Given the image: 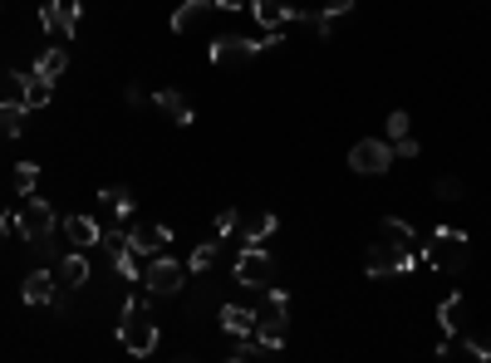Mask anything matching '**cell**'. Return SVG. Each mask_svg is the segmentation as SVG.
<instances>
[{
  "instance_id": "21",
  "label": "cell",
  "mask_w": 491,
  "mask_h": 363,
  "mask_svg": "<svg viewBox=\"0 0 491 363\" xmlns=\"http://www.w3.org/2000/svg\"><path fill=\"white\" fill-rule=\"evenodd\" d=\"M34 69H40L44 79H59V74L69 69V50H64V44H50V50H40V54H34Z\"/></svg>"
},
{
  "instance_id": "11",
  "label": "cell",
  "mask_w": 491,
  "mask_h": 363,
  "mask_svg": "<svg viewBox=\"0 0 491 363\" xmlns=\"http://www.w3.org/2000/svg\"><path fill=\"white\" fill-rule=\"evenodd\" d=\"M79 15H83L79 0H50V5L40 10V25L50 34H64V40H69V34L79 30Z\"/></svg>"
},
{
  "instance_id": "17",
  "label": "cell",
  "mask_w": 491,
  "mask_h": 363,
  "mask_svg": "<svg viewBox=\"0 0 491 363\" xmlns=\"http://www.w3.org/2000/svg\"><path fill=\"white\" fill-rule=\"evenodd\" d=\"M207 15H211V0H187V5L172 15V30L177 34H191V30L207 25Z\"/></svg>"
},
{
  "instance_id": "13",
  "label": "cell",
  "mask_w": 491,
  "mask_h": 363,
  "mask_svg": "<svg viewBox=\"0 0 491 363\" xmlns=\"http://www.w3.org/2000/svg\"><path fill=\"white\" fill-rule=\"evenodd\" d=\"M217 324H221L231 338H250V334H256V309H246V305H221Z\"/></svg>"
},
{
  "instance_id": "16",
  "label": "cell",
  "mask_w": 491,
  "mask_h": 363,
  "mask_svg": "<svg viewBox=\"0 0 491 363\" xmlns=\"http://www.w3.org/2000/svg\"><path fill=\"white\" fill-rule=\"evenodd\" d=\"M250 15H256L266 30H280L295 10H290V0H250Z\"/></svg>"
},
{
  "instance_id": "20",
  "label": "cell",
  "mask_w": 491,
  "mask_h": 363,
  "mask_svg": "<svg viewBox=\"0 0 491 363\" xmlns=\"http://www.w3.org/2000/svg\"><path fill=\"white\" fill-rule=\"evenodd\" d=\"M50 93H54V79H44L40 69H30V74H25V99H20V103H25V108H44V103H50Z\"/></svg>"
},
{
  "instance_id": "9",
  "label": "cell",
  "mask_w": 491,
  "mask_h": 363,
  "mask_svg": "<svg viewBox=\"0 0 491 363\" xmlns=\"http://www.w3.org/2000/svg\"><path fill=\"white\" fill-rule=\"evenodd\" d=\"M285 334H290V314H285V299H270V305L256 314V338H260L266 348H285Z\"/></svg>"
},
{
  "instance_id": "3",
  "label": "cell",
  "mask_w": 491,
  "mask_h": 363,
  "mask_svg": "<svg viewBox=\"0 0 491 363\" xmlns=\"http://www.w3.org/2000/svg\"><path fill=\"white\" fill-rule=\"evenodd\" d=\"M275 44H285L280 34H270V40H246V34H217L211 40V64H241L250 54H266Z\"/></svg>"
},
{
  "instance_id": "27",
  "label": "cell",
  "mask_w": 491,
  "mask_h": 363,
  "mask_svg": "<svg viewBox=\"0 0 491 363\" xmlns=\"http://www.w3.org/2000/svg\"><path fill=\"white\" fill-rule=\"evenodd\" d=\"M211 265H217V240H201L197 250H191V260H187V270H197V275H207Z\"/></svg>"
},
{
  "instance_id": "25",
  "label": "cell",
  "mask_w": 491,
  "mask_h": 363,
  "mask_svg": "<svg viewBox=\"0 0 491 363\" xmlns=\"http://www.w3.org/2000/svg\"><path fill=\"white\" fill-rule=\"evenodd\" d=\"M275 231V216L270 211H256V216H246V246H260Z\"/></svg>"
},
{
  "instance_id": "30",
  "label": "cell",
  "mask_w": 491,
  "mask_h": 363,
  "mask_svg": "<svg viewBox=\"0 0 491 363\" xmlns=\"http://www.w3.org/2000/svg\"><path fill=\"white\" fill-rule=\"evenodd\" d=\"M236 231V211L226 207V211H217V236H231Z\"/></svg>"
},
{
  "instance_id": "14",
  "label": "cell",
  "mask_w": 491,
  "mask_h": 363,
  "mask_svg": "<svg viewBox=\"0 0 491 363\" xmlns=\"http://www.w3.org/2000/svg\"><path fill=\"white\" fill-rule=\"evenodd\" d=\"M54 280H59V289H83V285H89V256H79V250H74V256H64L54 265Z\"/></svg>"
},
{
  "instance_id": "24",
  "label": "cell",
  "mask_w": 491,
  "mask_h": 363,
  "mask_svg": "<svg viewBox=\"0 0 491 363\" xmlns=\"http://www.w3.org/2000/svg\"><path fill=\"white\" fill-rule=\"evenodd\" d=\"M378 236H383V240H393V246H403V250L413 246V226H408V221H398V216H383Z\"/></svg>"
},
{
  "instance_id": "15",
  "label": "cell",
  "mask_w": 491,
  "mask_h": 363,
  "mask_svg": "<svg viewBox=\"0 0 491 363\" xmlns=\"http://www.w3.org/2000/svg\"><path fill=\"white\" fill-rule=\"evenodd\" d=\"M437 324L442 334H466V295H447L437 305Z\"/></svg>"
},
{
  "instance_id": "19",
  "label": "cell",
  "mask_w": 491,
  "mask_h": 363,
  "mask_svg": "<svg viewBox=\"0 0 491 363\" xmlns=\"http://www.w3.org/2000/svg\"><path fill=\"white\" fill-rule=\"evenodd\" d=\"M59 295V280L50 270H34L30 280H25V305H50V299Z\"/></svg>"
},
{
  "instance_id": "7",
  "label": "cell",
  "mask_w": 491,
  "mask_h": 363,
  "mask_svg": "<svg viewBox=\"0 0 491 363\" xmlns=\"http://www.w3.org/2000/svg\"><path fill=\"white\" fill-rule=\"evenodd\" d=\"M236 280H241L246 289H266L275 280V260L270 250L260 246H241V256H236Z\"/></svg>"
},
{
  "instance_id": "6",
  "label": "cell",
  "mask_w": 491,
  "mask_h": 363,
  "mask_svg": "<svg viewBox=\"0 0 491 363\" xmlns=\"http://www.w3.org/2000/svg\"><path fill=\"white\" fill-rule=\"evenodd\" d=\"M364 270L374 275V280H378V275H403V270H413V256L403 246H393V240L378 236L374 246L364 250Z\"/></svg>"
},
{
  "instance_id": "32",
  "label": "cell",
  "mask_w": 491,
  "mask_h": 363,
  "mask_svg": "<svg viewBox=\"0 0 491 363\" xmlns=\"http://www.w3.org/2000/svg\"><path fill=\"white\" fill-rule=\"evenodd\" d=\"M5 231H10V221H5V216H0V236H5Z\"/></svg>"
},
{
  "instance_id": "1",
  "label": "cell",
  "mask_w": 491,
  "mask_h": 363,
  "mask_svg": "<svg viewBox=\"0 0 491 363\" xmlns=\"http://www.w3.org/2000/svg\"><path fill=\"white\" fill-rule=\"evenodd\" d=\"M118 344H123L128 354H138V358H148L152 348H158V319L148 314L142 299H128L123 314H118Z\"/></svg>"
},
{
  "instance_id": "12",
  "label": "cell",
  "mask_w": 491,
  "mask_h": 363,
  "mask_svg": "<svg viewBox=\"0 0 491 363\" xmlns=\"http://www.w3.org/2000/svg\"><path fill=\"white\" fill-rule=\"evenodd\" d=\"M64 236H69V246H74V250H89V246H99L103 231H99V221H93L89 211H74L64 221Z\"/></svg>"
},
{
  "instance_id": "26",
  "label": "cell",
  "mask_w": 491,
  "mask_h": 363,
  "mask_svg": "<svg viewBox=\"0 0 491 363\" xmlns=\"http://www.w3.org/2000/svg\"><path fill=\"white\" fill-rule=\"evenodd\" d=\"M99 201H103V207H109L113 216H123V221H128V211H133V197H128L123 187H103V197H99Z\"/></svg>"
},
{
  "instance_id": "22",
  "label": "cell",
  "mask_w": 491,
  "mask_h": 363,
  "mask_svg": "<svg viewBox=\"0 0 491 363\" xmlns=\"http://www.w3.org/2000/svg\"><path fill=\"white\" fill-rule=\"evenodd\" d=\"M25 132V103L5 99L0 103V138H20Z\"/></svg>"
},
{
  "instance_id": "10",
  "label": "cell",
  "mask_w": 491,
  "mask_h": 363,
  "mask_svg": "<svg viewBox=\"0 0 491 363\" xmlns=\"http://www.w3.org/2000/svg\"><path fill=\"white\" fill-rule=\"evenodd\" d=\"M167 246H172V226L138 221L133 231H128V250H138V256H162Z\"/></svg>"
},
{
  "instance_id": "28",
  "label": "cell",
  "mask_w": 491,
  "mask_h": 363,
  "mask_svg": "<svg viewBox=\"0 0 491 363\" xmlns=\"http://www.w3.org/2000/svg\"><path fill=\"white\" fill-rule=\"evenodd\" d=\"M403 138H413V118H408V113H403V108H398V113H388V142H393V148H398Z\"/></svg>"
},
{
  "instance_id": "4",
  "label": "cell",
  "mask_w": 491,
  "mask_h": 363,
  "mask_svg": "<svg viewBox=\"0 0 491 363\" xmlns=\"http://www.w3.org/2000/svg\"><path fill=\"white\" fill-rule=\"evenodd\" d=\"M50 231H54V207L40 197H25V211H15V236L25 240V246H40Z\"/></svg>"
},
{
  "instance_id": "2",
  "label": "cell",
  "mask_w": 491,
  "mask_h": 363,
  "mask_svg": "<svg viewBox=\"0 0 491 363\" xmlns=\"http://www.w3.org/2000/svg\"><path fill=\"white\" fill-rule=\"evenodd\" d=\"M466 231H457V226H437L433 240H427V260L437 265V270H462L466 265Z\"/></svg>"
},
{
  "instance_id": "23",
  "label": "cell",
  "mask_w": 491,
  "mask_h": 363,
  "mask_svg": "<svg viewBox=\"0 0 491 363\" xmlns=\"http://www.w3.org/2000/svg\"><path fill=\"white\" fill-rule=\"evenodd\" d=\"M34 182H40V167H34V162H15V167H10V187H15L20 197H34Z\"/></svg>"
},
{
  "instance_id": "8",
  "label": "cell",
  "mask_w": 491,
  "mask_h": 363,
  "mask_svg": "<svg viewBox=\"0 0 491 363\" xmlns=\"http://www.w3.org/2000/svg\"><path fill=\"white\" fill-rule=\"evenodd\" d=\"M388 162H393V142L364 138V142H354V148H349V167L358 177H383V172H388Z\"/></svg>"
},
{
  "instance_id": "18",
  "label": "cell",
  "mask_w": 491,
  "mask_h": 363,
  "mask_svg": "<svg viewBox=\"0 0 491 363\" xmlns=\"http://www.w3.org/2000/svg\"><path fill=\"white\" fill-rule=\"evenodd\" d=\"M152 103H158L172 123H182V128L191 123V103L182 99V89H158V93H152Z\"/></svg>"
},
{
  "instance_id": "29",
  "label": "cell",
  "mask_w": 491,
  "mask_h": 363,
  "mask_svg": "<svg viewBox=\"0 0 491 363\" xmlns=\"http://www.w3.org/2000/svg\"><path fill=\"white\" fill-rule=\"evenodd\" d=\"M433 191H437L442 201H457V197H462V182H457V177H437Z\"/></svg>"
},
{
  "instance_id": "5",
  "label": "cell",
  "mask_w": 491,
  "mask_h": 363,
  "mask_svg": "<svg viewBox=\"0 0 491 363\" xmlns=\"http://www.w3.org/2000/svg\"><path fill=\"white\" fill-rule=\"evenodd\" d=\"M142 285H148L152 289V295H182V285H187V265L182 260H172V256H167V250H162V256H152V265H148V270H142Z\"/></svg>"
},
{
  "instance_id": "31",
  "label": "cell",
  "mask_w": 491,
  "mask_h": 363,
  "mask_svg": "<svg viewBox=\"0 0 491 363\" xmlns=\"http://www.w3.org/2000/svg\"><path fill=\"white\" fill-rule=\"evenodd\" d=\"M211 5H217V10H241L246 0H211Z\"/></svg>"
}]
</instances>
